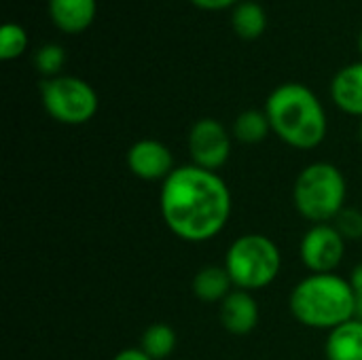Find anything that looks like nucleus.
<instances>
[{
	"label": "nucleus",
	"instance_id": "f257e3e1",
	"mask_svg": "<svg viewBox=\"0 0 362 360\" xmlns=\"http://www.w3.org/2000/svg\"><path fill=\"white\" fill-rule=\"evenodd\" d=\"M159 212L176 238L191 244L208 242L229 223L231 191L216 172L180 166L161 182Z\"/></svg>",
	"mask_w": 362,
	"mask_h": 360
},
{
	"label": "nucleus",
	"instance_id": "f03ea898",
	"mask_svg": "<svg viewBox=\"0 0 362 360\" xmlns=\"http://www.w3.org/2000/svg\"><path fill=\"white\" fill-rule=\"evenodd\" d=\"M272 132L288 146L312 151L327 138V112L318 95L301 83H284L276 87L265 108Z\"/></svg>",
	"mask_w": 362,
	"mask_h": 360
},
{
	"label": "nucleus",
	"instance_id": "7ed1b4c3",
	"mask_svg": "<svg viewBox=\"0 0 362 360\" xmlns=\"http://www.w3.org/2000/svg\"><path fill=\"white\" fill-rule=\"evenodd\" d=\"M356 293L346 278L337 274H310L288 297L293 318L310 329L333 331L354 318Z\"/></svg>",
	"mask_w": 362,
	"mask_h": 360
},
{
	"label": "nucleus",
	"instance_id": "20e7f679",
	"mask_svg": "<svg viewBox=\"0 0 362 360\" xmlns=\"http://www.w3.org/2000/svg\"><path fill=\"white\" fill-rule=\"evenodd\" d=\"M346 176L337 166L329 161L305 166L293 187V202L297 212L314 225L333 223L346 208Z\"/></svg>",
	"mask_w": 362,
	"mask_h": 360
},
{
	"label": "nucleus",
	"instance_id": "39448f33",
	"mask_svg": "<svg viewBox=\"0 0 362 360\" xmlns=\"http://www.w3.org/2000/svg\"><path fill=\"white\" fill-rule=\"evenodd\" d=\"M223 265L235 289L252 293L269 286L278 278L282 255L272 238L263 233H246L231 242Z\"/></svg>",
	"mask_w": 362,
	"mask_h": 360
},
{
	"label": "nucleus",
	"instance_id": "423d86ee",
	"mask_svg": "<svg viewBox=\"0 0 362 360\" xmlns=\"http://www.w3.org/2000/svg\"><path fill=\"white\" fill-rule=\"evenodd\" d=\"M42 108L51 119L64 125H83L98 112L95 89L78 76H53L40 83Z\"/></svg>",
	"mask_w": 362,
	"mask_h": 360
},
{
	"label": "nucleus",
	"instance_id": "0eeeda50",
	"mask_svg": "<svg viewBox=\"0 0 362 360\" xmlns=\"http://www.w3.org/2000/svg\"><path fill=\"white\" fill-rule=\"evenodd\" d=\"M187 149L193 166L216 172L229 161L231 134L221 121L204 117L191 125L187 136Z\"/></svg>",
	"mask_w": 362,
	"mask_h": 360
},
{
	"label": "nucleus",
	"instance_id": "6e6552de",
	"mask_svg": "<svg viewBox=\"0 0 362 360\" xmlns=\"http://www.w3.org/2000/svg\"><path fill=\"white\" fill-rule=\"evenodd\" d=\"M346 255V240L331 223L312 225L299 244L301 263L312 274H335Z\"/></svg>",
	"mask_w": 362,
	"mask_h": 360
},
{
	"label": "nucleus",
	"instance_id": "1a4fd4ad",
	"mask_svg": "<svg viewBox=\"0 0 362 360\" xmlns=\"http://www.w3.org/2000/svg\"><path fill=\"white\" fill-rule=\"evenodd\" d=\"M127 170L146 182L165 180L176 168H174V155L172 151L155 138H142L134 142L127 151Z\"/></svg>",
	"mask_w": 362,
	"mask_h": 360
},
{
	"label": "nucleus",
	"instance_id": "9d476101",
	"mask_svg": "<svg viewBox=\"0 0 362 360\" xmlns=\"http://www.w3.org/2000/svg\"><path fill=\"white\" fill-rule=\"evenodd\" d=\"M221 325L231 335H248L259 325V303L248 291L233 289L221 303Z\"/></svg>",
	"mask_w": 362,
	"mask_h": 360
},
{
	"label": "nucleus",
	"instance_id": "9b49d317",
	"mask_svg": "<svg viewBox=\"0 0 362 360\" xmlns=\"http://www.w3.org/2000/svg\"><path fill=\"white\" fill-rule=\"evenodd\" d=\"M95 0H49V17L66 34L85 32L95 17Z\"/></svg>",
	"mask_w": 362,
	"mask_h": 360
},
{
	"label": "nucleus",
	"instance_id": "f8f14e48",
	"mask_svg": "<svg viewBox=\"0 0 362 360\" xmlns=\"http://www.w3.org/2000/svg\"><path fill=\"white\" fill-rule=\"evenodd\" d=\"M331 98L344 112L362 117V62L341 68L333 76Z\"/></svg>",
	"mask_w": 362,
	"mask_h": 360
},
{
	"label": "nucleus",
	"instance_id": "ddd939ff",
	"mask_svg": "<svg viewBox=\"0 0 362 360\" xmlns=\"http://www.w3.org/2000/svg\"><path fill=\"white\" fill-rule=\"evenodd\" d=\"M327 360H362V323L352 318L333 331L325 342Z\"/></svg>",
	"mask_w": 362,
	"mask_h": 360
},
{
	"label": "nucleus",
	"instance_id": "4468645a",
	"mask_svg": "<svg viewBox=\"0 0 362 360\" xmlns=\"http://www.w3.org/2000/svg\"><path fill=\"white\" fill-rule=\"evenodd\" d=\"M191 289H193V295L204 303H223V299L235 286L225 265H206L193 276Z\"/></svg>",
	"mask_w": 362,
	"mask_h": 360
},
{
	"label": "nucleus",
	"instance_id": "2eb2a0df",
	"mask_svg": "<svg viewBox=\"0 0 362 360\" xmlns=\"http://www.w3.org/2000/svg\"><path fill=\"white\" fill-rule=\"evenodd\" d=\"M272 132V123L265 110L248 108L240 112L233 121L231 136L242 144H261Z\"/></svg>",
	"mask_w": 362,
	"mask_h": 360
},
{
	"label": "nucleus",
	"instance_id": "dca6fc26",
	"mask_svg": "<svg viewBox=\"0 0 362 360\" xmlns=\"http://www.w3.org/2000/svg\"><path fill=\"white\" fill-rule=\"evenodd\" d=\"M176 344H178L176 331L165 323L148 325L140 337V350L153 360L170 359L176 350Z\"/></svg>",
	"mask_w": 362,
	"mask_h": 360
},
{
	"label": "nucleus",
	"instance_id": "f3484780",
	"mask_svg": "<svg viewBox=\"0 0 362 360\" xmlns=\"http://www.w3.org/2000/svg\"><path fill=\"white\" fill-rule=\"evenodd\" d=\"M231 25L238 36L255 40L267 28V13L259 2H240L231 13Z\"/></svg>",
	"mask_w": 362,
	"mask_h": 360
},
{
	"label": "nucleus",
	"instance_id": "a211bd4d",
	"mask_svg": "<svg viewBox=\"0 0 362 360\" xmlns=\"http://www.w3.org/2000/svg\"><path fill=\"white\" fill-rule=\"evenodd\" d=\"M28 49V32L19 23H4L0 30V57L15 59Z\"/></svg>",
	"mask_w": 362,
	"mask_h": 360
},
{
	"label": "nucleus",
	"instance_id": "6ab92c4d",
	"mask_svg": "<svg viewBox=\"0 0 362 360\" xmlns=\"http://www.w3.org/2000/svg\"><path fill=\"white\" fill-rule=\"evenodd\" d=\"M64 62H66V49L55 42H47V45L38 47V51L34 53V66L47 79L59 76Z\"/></svg>",
	"mask_w": 362,
	"mask_h": 360
},
{
	"label": "nucleus",
	"instance_id": "aec40b11",
	"mask_svg": "<svg viewBox=\"0 0 362 360\" xmlns=\"http://www.w3.org/2000/svg\"><path fill=\"white\" fill-rule=\"evenodd\" d=\"M335 229L341 233V238L348 240H362V210L358 208H344L339 212V216L333 221Z\"/></svg>",
	"mask_w": 362,
	"mask_h": 360
},
{
	"label": "nucleus",
	"instance_id": "412c9836",
	"mask_svg": "<svg viewBox=\"0 0 362 360\" xmlns=\"http://www.w3.org/2000/svg\"><path fill=\"white\" fill-rule=\"evenodd\" d=\"M195 6L206 8V11H218V8H227L238 4V0H191Z\"/></svg>",
	"mask_w": 362,
	"mask_h": 360
},
{
	"label": "nucleus",
	"instance_id": "4be33fe9",
	"mask_svg": "<svg viewBox=\"0 0 362 360\" xmlns=\"http://www.w3.org/2000/svg\"><path fill=\"white\" fill-rule=\"evenodd\" d=\"M112 360H153V359H148L140 348H125V350H121L119 354H115V359Z\"/></svg>",
	"mask_w": 362,
	"mask_h": 360
},
{
	"label": "nucleus",
	"instance_id": "5701e85b",
	"mask_svg": "<svg viewBox=\"0 0 362 360\" xmlns=\"http://www.w3.org/2000/svg\"><path fill=\"white\" fill-rule=\"evenodd\" d=\"M348 282L352 284L354 293H362V261L358 263V265H354V269L350 272V278H348Z\"/></svg>",
	"mask_w": 362,
	"mask_h": 360
},
{
	"label": "nucleus",
	"instance_id": "b1692460",
	"mask_svg": "<svg viewBox=\"0 0 362 360\" xmlns=\"http://www.w3.org/2000/svg\"><path fill=\"white\" fill-rule=\"evenodd\" d=\"M354 318L362 323V293H356V306H354Z\"/></svg>",
	"mask_w": 362,
	"mask_h": 360
},
{
	"label": "nucleus",
	"instance_id": "393cba45",
	"mask_svg": "<svg viewBox=\"0 0 362 360\" xmlns=\"http://www.w3.org/2000/svg\"><path fill=\"white\" fill-rule=\"evenodd\" d=\"M358 49H361V55H362V32H361V36H358Z\"/></svg>",
	"mask_w": 362,
	"mask_h": 360
},
{
	"label": "nucleus",
	"instance_id": "a878e982",
	"mask_svg": "<svg viewBox=\"0 0 362 360\" xmlns=\"http://www.w3.org/2000/svg\"><path fill=\"white\" fill-rule=\"evenodd\" d=\"M358 136H361V142H362V121H361V127H358Z\"/></svg>",
	"mask_w": 362,
	"mask_h": 360
}]
</instances>
